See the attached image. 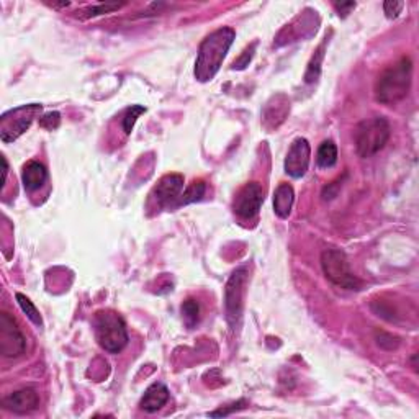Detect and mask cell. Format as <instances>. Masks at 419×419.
<instances>
[{"label": "cell", "mask_w": 419, "mask_h": 419, "mask_svg": "<svg viewBox=\"0 0 419 419\" xmlns=\"http://www.w3.org/2000/svg\"><path fill=\"white\" fill-rule=\"evenodd\" d=\"M236 38V31L229 26L214 30L200 43L195 61V79L198 82H210L218 74L224 57L231 48Z\"/></svg>", "instance_id": "cell-1"}, {"label": "cell", "mask_w": 419, "mask_h": 419, "mask_svg": "<svg viewBox=\"0 0 419 419\" xmlns=\"http://www.w3.org/2000/svg\"><path fill=\"white\" fill-rule=\"evenodd\" d=\"M413 62L410 57H401L395 64L386 67L377 79L375 98L384 105H395L408 96L411 87Z\"/></svg>", "instance_id": "cell-2"}, {"label": "cell", "mask_w": 419, "mask_h": 419, "mask_svg": "<svg viewBox=\"0 0 419 419\" xmlns=\"http://www.w3.org/2000/svg\"><path fill=\"white\" fill-rule=\"evenodd\" d=\"M93 333L98 345L110 354H118L128 344V329L123 318L112 310L97 311L93 316Z\"/></svg>", "instance_id": "cell-3"}, {"label": "cell", "mask_w": 419, "mask_h": 419, "mask_svg": "<svg viewBox=\"0 0 419 419\" xmlns=\"http://www.w3.org/2000/svg\"><path fill=\"white\" fill-rule=\"evenodd\" d=\"M390 123L384 117L364 120L355 130V149L360 157H372L380 153L390 139Z\"/></svg>", "instance_id": "cell-4"}, {"label": "cell", "mask_w": 419, "mask_h": 419, "mask_svg": "<svg viewBox=\"0 0 419 419\" xmlns=\"http://www.w3.org/2000/svg\"><path fill=\"white\" fill-rule=\"evenodd\" d=\"M321 267L326 279L344 290H360L362 282L350 270L348 256L338 248L324 249L321 254Z\"/></svg>", "instance_id": "cell-5"}, {"label": "cell", "mask_w": 419, "mask_h": 419, "mask_svg": "<svg viewBox=\"0 0 419 419\" xmlns=\"http://www.w3.org/2000/svg\"><path fill=\"white\" fill-rule=\"evenodd\" d=\"M41 110H43V105L30 103L5 112L0 118V138L4 143H12L26 133V130L31 127Z\"/></svg>", "instance_id": "cell-6"}, {"label": "cell", "mask_w": 419, "mask_h": 419, "mask_svg": "<svg viewBox=\"0 0 419 419\" xmlns=\"http://www.w3.org/2000/svg\"><path fill=\"white\" fill-rule=\"evenodd\" d=\"M249 280V270L248 267H239L236 269L231 277H229L226 288H224V311H226V319L229 326L236 328L243 316L244 308V295L246 287Z\"/></svg>", "instance_id": "cell-7"}, {"label": "cell", "mask_w": 419, "mask_h": 419, "mask_svg": "<svg viewBox=\"0 0 419 419\" xmlns=\"http://www.w3.org/2000/svg\"><path fill=\"white\" fill-rule=\"evenodd\" d=\"M26 339L20 331L17 321L7 311L0 313V354L4 357L15 359L25 354Z\"/></svg>", "instance_id": "cell-8"}, {"label": "cell", "mask_w": 419, "mask_h": 419, "mask_svg": "<svg viewBox=\"0 0 419 419\" xmlns=\"http://www.w3.org/2000/svg\"><path fill=\"white\" fill-rule=\"evenodd\" d=\"M264 202V190L258 182H249L241 188L234 198V213L243 219H253Z\"/></svg>", "instance_id": "cell-9"}, {"label": "cell", "mask_w": 419, "mask_h": 419, "mask_svg": "<svg viewBox=\"0 0 419 419\" xmlns=\"http://www.w3.org/2000/svg\"><path fill=\"white\" fill-rule=\"evenodd\" d=\"M182 192L183 177L180 174H167L153 188L151 200H154L159 208H176V202L179 200Z\"/></svg>", "instance_id": "cell-10"}, {"label": "cell", "mask_w": 419, "mask_h": 419, "mask_svg": "<svg viewBox=\"0 0 419 419\" xmlns=\"http://www.w3.org/2000/svg\"><path fill=\"white\" fill-rule=\"evenodd\" d=\"M311 148L310 143L305 138H297L288 148L285 157V172L293 179H300L306 174L308 166H310Z\"/></svg>", "instance_id": "cell-11"}, {"label": "cell", "mask_w": 419, "mask_h": 419, "mask_svg": "<svg viewBox=\"0 0 419 419\" xmlns=\"http://www.w3.org/2000/svg\"><path fill=\"white\" fill-rule=\"evenodd\" d=\"M2 405L7 408L8 411L18 413V415H25V413L35 411L36 408H38L40 396L33 389H22L5 396Z\"/></svg>", "instance_id": "cell-12"}, {"label": "cell", "mask_w": 419, "mask_h": 419, "mask_svg": "<svg viewBox=\"0 0 419 419\" xmlns=\"http://www.w3.org/2000/svg\"><path fill=\"white\" fill-rule=\"evenodd\" d=\"M288 112H290V102L287 101L284 93L272 97V101L264 108V125L269 130L277 128L285 122Z\"/></svg>", "instance_id": "cell-13"}, {"label": "cell", "mask_w": 419, "mask_h": 419, "mask_svg": "<svg viewBox=\"0 0 419 419\" xmlns=\"http://www.w3.org/2000/svg\"><path fill=\"white\" fill-rule=\"evenodd\" d=\"M169 401V389L164 384H153L148 386V390L144 391L143 398L139 401V408L146 413H156L159 411L166 403Z\"/></svg>", "instance_id": "cell-14"}, {"label": "cell", "mask_w": 419, "mask_h": 419, "mask_svg": "<svg viewBox=\"0 0 419 419\" xmlns=\"http://www.w3.org/2000/svg\"><path fill=\"white\" fill-rule=\"evenodd\" d=\"M48 180V171L38 161H30L23 166L22 182L26 192H35L41 188Z\"/></svg>", "instance_id": "cell-15"}, {"label": "cell", "mask_w": 419, "mask_h": 419, "mask_svg": "<svg viewBox=\"0 0 419 419\" xmlns=\"http://www.w3.org/2000/svg\"><path fill=\"white\" fill-rule=\"evenodd\" d=\"M293 202H295V192L290 183H280L274 192V212L279 218L287 219L290 217Z\"/></svg>", "instance_id": "cell-16"}, {"label": "cell", "mask_w": 419, "mask_h": 419, "mask_svg": "<svg viewBox=\"0 0 419 419\" xmlns=\"http://www.w3.org/2000/svg\"><path fill=\"white\" fill-rule=\"evenodd\" d=\"M336 162H338V148L336 144H334V141L331 139L323 141V143L319 144L318 153H316L318 167H321V169H331V167L336 166Z\"/></svg>", "instance_id": "cell-17"}, {"label": "cell", "mask_w": 419, "mask_h": 419, "mask_svg": "<svg viewBox=\"0 0 419 419\" xmlns=\"http://www.w3.org/2000/svg\"><path fill=\"white\" fill-rule=\"evenodd\" d=\"M207 192V183L203 180H193L190 185H188L185 190L180 193L179 200L176 202V207H182V205H190V203H195L198 200H202V197L205 195Z\"/></svg>", "instance_id": "cell-18"}, {"label": "cell", "mask_w": 419, "mask_h": 419, "mask_svg": "<svg viewBox=\"0 0 419 419\" xmlns=\"http://www.w3.org/2000/svg\"><path fill=\"white\" fill-rule=\"evenodd\" d=\"M324 48H326V41L318 46V50L314 51V54L311 56L310 62H308L306 72H305V82L306 84H314L321 76V66L324 61Z\"/></svg>", "instance_id": "cell-19"}, {"label": "cell", "mask_w": 419, "mask_h": 419, "mask_svg": "<svg viewBox=\"0 0 419 419\" xmlns=\"http://www.w3.org/2000/svg\"><path fill=\"white\" fill-rule=\"evenodd\" d=\"M180 311L185 326L188 329L195 328L198 324V319H200V305H198V302L193 300V298H188V300L182 303Z\"/></svg>", "instance_id": "cell-20"}, {"label": "cell", "mask_w": 419, "mask_h": 419, "mask_svg": "<svg viewBox=\"0 0 419 419\" xmlns=\"http://www.w3.org/2000/svg\"><path fill=\"white\" fill-rule=\"evenodd\" d=\"M15 298H17L20 308H22V311L26 314V316H28L30 321L40 328L43 326V319H41V314L38 311V308L33 305V302H31L28 297H25L23 293H17Z\"/></svg>", "instance_id": "cell-21"}, {"label": "cell", "mask_w": 419, "mask_h": 419, "mask_svg": "<svg viewBox=\"0 0 419 419\" xmlns=\"http://www.w3.org/2000/svg\"><path fill=\"white\" fill-rule=\"evenodd\" d=\"M125 4H101V5H92V7H87L84 8L82 12H77L79 18H92V17H98V15H103V13H112V12H117L123 7Z\"/></svg>", "instance_id": "cell-22"}, {"label": "cell", "mask_w": 419, "mask_h": 419, "mask_svg": "<svg viewBox=\"0 0 419 419\" xmlns=\"http://www.w3.org/2000/svg\"><path fill=\"white\" fill-rule=\"evenodd\" d=\"M143 113H146V108L143 105H131V107L127 108V112H125L123 120H122L125 134H130L131 131H133L136 120H138Z\"/></svg>", "instance_id": "cell-23"}, {"label": "cell", "mask_w": 419, "mask_h": 419, "mask_svg": "<svg viewBox=\"0 0 419 419\" xmlns=\"http://www.w3.org/2000/svg\"><path fill=\"white\" fill-rule=\"evenodd\" d=\"M375 339H377V344H379L381 349H386V350H395L398 345H400V339L393 336V334L384 333V331L375 333Z\"/></svg>", "instance_id": "cell-24"}, {"label": "cell", "mask_w": 419, "mask_h": 419, "mask_svg": "<svg viewBox=\"0 0 419 419\" xmlns=\"http://www.w3.org/2000/svg\"><path fill=\"white\" fill-rule=\"evenodd\" d=\"M256 46H258V43H253V45L249 46V48H246V50L243 51V54H241V56L238 57V59H236V61L233 62L231 69H238V71H243V69H246V67L249 66L251 59H253V57H254Z\"/></svg>", "instance_id": "cell-25"}, {"label": "cell", "mask_w": 419, "mask_h": 419, "mask_svg": "<svg viewBox=\"0 0 419 419\" xmlns=\"http://www.w3.org/2000/svg\"><path fill=\"white\" fill-rule=\"evenodd\" d=\"M61 125V113L59 112H50L40 118V127L52 131L57 130Z\"/></svg>", "instance_id": "cell-26"}, {"label": "cell", "mask_w": 419, "mask_h": 419, "mask_svg": "<svg viewBox=\"0 0 419 419\" xmlns=\"http://www.w3.org/2000/svg\"><path fill=\"white\" fill-rule=\"evenodd\" d=\"M405 8V2H396V0H389V2L384 4V12L390 20L398 18V15L403 12Z\"/></svg>", "instance_id": "cell-27"}, {"label": "cell", "mask_w": 419, "mask_h": 419, "mask_svg": "<svg viewBox=\"0 0 419 419\" xmlns=\"http://www.w3.org/2000/svg\"><path fill=\"white\" fill-rule=\"evenodd\" d=\"M246 406H248V401H246V400H239V401H236V403H233V405H229V406H226V408H222V410L210 413V416H212V418L228 416V415H231V413H234V411L244 410Z\"/></svg>", "instance_id": "cell-28"}, {"label": "cell", "mask_w": 419, "mask_h": 419, "mask_svg": "<svg viewBox=\"0 0 419 419\" xmlns=\"http://www.w3.org/2000/svg\"><path fill=\"white\" fill-rule=\"evenodd\" d=\"M334 8H336L339 17H348V15L355 8V2H336L334 4Z\"/></svg>", "instance_id": "cell-29"}, {"label": "cell", "mask_w": 419, "mask_h": 419, "mask_svg": "<svg viewBox=\"0 0 419 419\" xmlns=\"http://www.w3.org/2000/svg\"><path fill=\"white\" fill-rule=\"evenodd\" d=\"M2 187L5 185V182H7V176H8V162L5 159V156H2Z\"/></svg>", "instance_id": "cell-30"}]
</instances>
